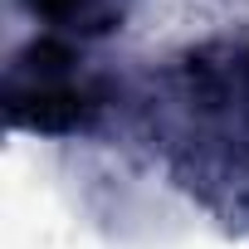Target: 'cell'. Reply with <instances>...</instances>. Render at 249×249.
<instances>
[{
  "instance_id": "cell-1",
  "label": "cell",
  "mask_w": 249,
  "mask_h": 249,
  "mask_svg": "<svg viewBox=\"0 0 249 249\" xmlns=\"http://www.w3.org/2000/svg\"><path fill=\"white\" fill-rule=\"evenodd\" d=\"M35 10L54 15L59 25L69 30H83V35H103L122 20V10H127V0H35Z\"/></svg>"
}]
</instances>
